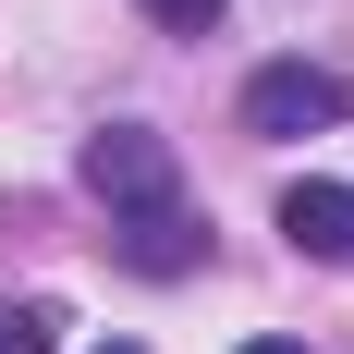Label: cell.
I'll use <instances>...</instances> for the list:
<instances>
[{
  "label": "cell",
  "instance_id": "3957f363",
  "mask_svg": "<svg viewBox=\"0 0 354 354\" xmlns=\"http://www.w3.org/2000/svg\"><path fill=\"white\" fill-rule=\"evenodd\" d=\"M281 232H293V257L354 269V183H293V196H281Z\"/></svg>",
  "mask_w": 354,
  "mask_h": 354
},
{
  "label": "cell",
  "instance_id": "5b68a950",
  "mask_svg": "<svg viewBox=\"0 0 354 354\" xmlns=\"http://www.w3.org/2000/svg\"><path fill=\"white\" fill-rule=\"evenodd\" d=\"M49 342H62L49 306H0V354H49Z\"/></svg>",
  "mask_w": 354,
  "mask_h": 354
},
{
  "label": "cell",
  "instance_id": "ba28073f",
  "mask_svg": "<svg viewBox=\"0 0 354 354\" xmlns=\"http://www.w3.org/2000/svg\"><path fill=\"white\" fill-rule=\"evenodd\" d=\"M98 354H135V342H98Z\"/></svg>",
  "mask_w": 354,
  "mask_h": 354
},
{
  "label": "cell",
  "instance_id": "277c9868",
  "mask_svg": "<svg viewBox=\"0 0 354 354\" xmlns=\"http://www.w3.org/2000/svg\"><path fill=\"white\" fill-rule=\"evenodd\" d=\"M110 232H122V269H147V281H183V269L208 257V232L183 220V196H171V208H135V220H110Z\"/></svg>",
  "mask_w": 354,
  "mask_h": 354
},
{
  "label": "cell",
  "instance_id": "52a82bcc",
  "mask_svg": "<svg viewBox=\"0 0 354 354\" xmlns=\"http://www.w3.org/2000/svg\"><path fill=\"white\" fill-rule=\"evenodd\" d=\"M245 354H306V342H245Z\"/></svg>",
  "mask_w": 354,
  "mask_h": 354
},
{
  "label": "cell",
  "instance_id": "7a4b0ae2",
  "mask_svg": "<svg viewBox=\"0 0 354 354\" xmlns=\"http://www.w3.org/2000/svg\"><path fill=\"white\" fill-rule=\"evenodd\" d=\"M86 196H110V220L171 208V147L147 135V122H110V135H86Z\"/></svg>",
  "mask_w": 354,
  "mask_h": 354
},
{
  "label": "cell",
  "instance_id": "8992f818",
  "mask_svg": "<svg viewBox=\"0 0 354 354\" xmlns=\"http://www.w3.org/2000/svg\"><path fill=\"white\" fill-rule=\"evenodd\" d=\"M147 25H171V37H208V25H220V0H147Z\"/></svg>",
  "mask_w": 354,
  "mask_h": 354
},
{
  "label": "cell",
  "instance_id": "6da1fadb",
  "mask_svg": "<svg viewBox=\"0 0 354 354\" xmlns=\"http://www.w3.org/2000/svg\"><path fill=\"white\" fill-rule=\"evenodd\" d=\"M342 110H354V86H342V73H318V62H269V73H245V135H269V147L330 135Z\"/></svg>",
  "mask_w": 354,
  "mask_h": 354
}]
</instances>
